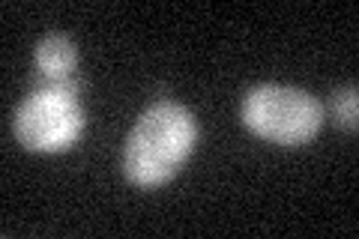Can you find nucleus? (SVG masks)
Returning <instances> with one entry per match:
<instances>
[{"label": "nucleus", "instance_id": "nucleus-1", "mask_svg": "<svg viewBox=\"0 0 359 239\" xmlns=\"http://www.w3.org/2000/svg\"><path fill=\"white\" fill-rule=\"evenodd\" d=\"M195 141L198 123L192 111L171 99L156 102L138 117L123 146L126 179L141 189L165 186L192 156Z\"/></svg>", "mask_w": 359, "mask_h": 239}, {"label": "nucleus", "instance_id": "nucleus-5", "mask_svg": "<svg viewBox=\"0 0 359 239\" xmlns=\"http://www.w3.org/2000/svg\"><path fill=\"white\" fill-rule=\"evenodd\" d=\"M330 117L339 129L353 132L356 129V117H359V99H356V87H339L330 99Z\"/></svg>", "mask_w": 359, "mask_h": 239}, {"label": "nucleus", "instance_id": "nucleus-4", "mask_svg": "<svg viewBox=\"0 0 359 239\" xmlns=\"http://www.w3.org/2000/svg\"><path fill=\"white\" fill-rule=\"evenodd\" d=\"M33 69H36L39 84H81L75 78L78 69V48L69 36L63 33H48L45 39H39L36 51H33Z\"/></svg>", "mask_w": 359, "mask_h": 239}, {"label": "nucleus", "instance_id": "nucleus-3", "mask_svg": "<svg viewBox=\"0 0 359 239\" xmlns=\"http://www.w3.org/2000/svg\"><path fill=\"white\" fill-rule=\"evenodd\" d=\"M243 123L264 141L302 146L318 138L323 105L299 87L261 84L243 99Z\"/></svg>", "mask_w": 359, "mask_h": 239}, {"label": "nucleus", "instance_id": "nucleus-2", "mask_svg": "<svg viewBox=\"0 0 359 239\" xmlns=\"http://www.w3.org/2000/svg\"><path fill=\"white\" fill-rule=\"evenodd\" d=\"M81 84H48L36 87L13 114L15 141L30 153H60L84 132L87 114Z\"/></svg>", "mask_w": 359, "mask_h": 239}]
</instances>
